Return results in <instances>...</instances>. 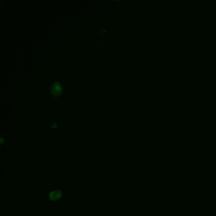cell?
<instances>
[{
  "mask_svg": "<svg viewBox=\"0 0 216 216\" xmlns=\"http://www.w3.org/2000/svg\"><path fill=\"white\" fill-rule=\"evenodd\" d=\"M62 191L60 190H57L51 191L49 195V198L51 200L55 201V200H57L60 199L62 197Z\"/></svg>",
  "mask_w": 216,
  "mask_h": 216,
  "instance_id": "1",
  "label": "cell"
},
{
  "mask_svg": "<svg viewBox=\"0 0 216 216\" xmlns=\"http://www.w3.org/2000/svg\"><path fill=\"white\" fill-rule=\"evenodd\" d=\"M61 92V87L58 83H54L51 86V92L55 95H58Z\"/></svg>",
  "mask_w": 216,
  "mask_h": 216,
  "instance_id": "2",
  "label": "cell"
}]
</instances>
